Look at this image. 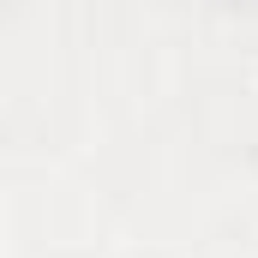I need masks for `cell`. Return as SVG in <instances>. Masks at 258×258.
Wrapping results in <instances>:
<instances>
[]
</instances>
